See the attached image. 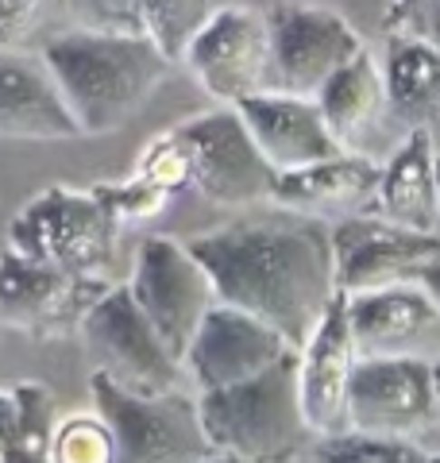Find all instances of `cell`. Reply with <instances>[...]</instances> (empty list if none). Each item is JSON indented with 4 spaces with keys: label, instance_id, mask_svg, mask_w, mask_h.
Masks as SVG:
<instances>
[{
    "label": "cell",
    "instance_id": "38",
    "mask_svg": "<svg viewBox=\"0 0 440 463\" xmlns=\"http://www.w3.org/2000/svg\"><path fill=\"white\" fill-rule=\"evenodd\" d=\"M429 463H440V452H429Z\"/></svg>",
    "mask_w": 440,
    "mask_h": 463
},
{
    "label": "cell",
    "instance_id": "21",
    "mask_svg": "<svg viewBox=\"0 0 440 463\" xmlns=\"http://www.w3.org/2000/svg\"><path fill=\"white\" fill-rule=\"evenodd\" d=\"M390 224L436 232L440 224V185H436V136L433 132H406L402 143L387 155L378 174L371 209Z\"/></svg>",
    "mask_w": 440,
    "mask_h": 463
},
{
    "label": "cell",
    "instance_id": "12",
    "mask_svg": "<svg viewBox=\"0 0 440 463\" xmlns=\"http://www.w3.org/2000/svg\"><path fill=\"white\" fill-rule=\"evenodd\" d=\"M440 421L429 359H359L348 386V432L417 440Z\"/></svg>",
    "mask_w": 440,
    "mask_h": 463
},
{
    "label": "cell",
    "instance_id": "1",
    "mask_svg": "<svg viewBox=\"0 0 440 463\" xmlns=\"http://www.w3.org/2000/svg\"><path fill=\"white\" fill-rule=\"evenodd\" d=\"M186 248L205 267L220 306L244 309L301 347L336 301L329 224L278 209L201 232Z\"/></svg>",
    "mask_w": 440,
    "mask_h": 463
},
{
    "label": "cell",
    "instance_id": "30",
    "mask_svg": "<svg viewBox=\"0 0 440 463\" xmlns=\"http://www.w3.org/2000/svg\"><path fill=\"white\" fill-rule=\"evenodd\" d=\"M66 0H0V51H20Z\"/></svg>",
    "mask_w": 440,
    "mask_h": 463
},
{
    "label": "cell",
    "instance_id": "26",
    "mask_svg": "<svg viewBox=\"0 0 440 463\" xmlns=\"http://www.w3.org/2000/svg\"><path fill=\"white\" fill-rule=\"evenodd\" d=\"M313 463H429V452L417 440L336 432V437H317Z\"/></svg>",
    "mask_w": 440,
    "mask_h": 463
},
{
    "label": "cell",
    "instance_id": "14",
    "mask_svg": "<svg viewBox=\"0 0 440 463\" xmlns=\"http://www.w3.org/2000/svg\"><path fill=\"white\" fill-rule=\"evenodd\" d=\"M286 352H298V347H290L282 332H274L252 313L216 301L186 347L182 371L194 379L197 394H205V390L255 379V374L274 367Z\"/></svg>",
    "mask_w": 440,
    "mask_h": 463
},
{
    "label": "cell",
    "instance_id": "28",
    "mask_svg": "<svg viewBox=\"0 0 440 463\" xmlns=\"http://www.w3.org/2000/svg\"><path fill=\"white\" fill-rule=\"evenodd\" d=\"M131 174H139V178L158 185V190H167L170 197L189 190V151H186L182 136L174 132V128H170V132H163V136H155L143 147L139 163H136V170H131Z\"/></svg>",
    "mask_w": 440,
    "mask_h": 463
},
{
    "label": "cell",
    "instance_id": "3",
    "mask_svg": "<svg viewBox=\"0 0 440 463\" xmlns=\"http://www.w3.org/2000/svg\"><path fill=\"white\" fill-rule=\"evenodd\" d=\"M197 421L209 452L247 463H290L313 437L298 394V352H286L255 379L197 394Z\"/></svg>",
    "mask_w": 440,
    "mask_h": 463
},
{
    "label": "cell",
    "instance_id": "8",
    "mask_svg": "<svg viewBox=\"0 0 440 463\" xmlns=\"http://www.w3.org/2000/svg\"><path fill=\"white\" fill-rule=\"evenodd\" d=\"M271 32V81L267 93L317 97L348 58L363 51L359 32L340 12L301 0H278L267 8Z\"/></svg>",
    "mask_w": 440,
    "mask_h": 463
},
{
    "label": "cell",
    "instance_id": "5",
    "mask_svg": "<svg viewBox=\"0 0 440 463\" xmlns=\"http://www.w3.org/2000/svg\"><path fill=\"white\" fill-rule=\"evenodd\" d=\"M93 410L105 417L120 463H201L209 456L197 421V398L178 390L170 394H131L116 386L109 374H90Z\"/></svg>",
    "mask_w": 440,
    "mask_h": 463
},
{
    "label": "cell",
    "instance_id": "23",
    "mask_svg": "<svg viewBox=\"0 0 440 463\" xmlns=\"http://www.w3.org/2000/svg\"><path fill=\"white\" fill-rule=\"evenodd\" d=\"M213 12H216V0H143V35L170 62H182L186 47L209 24Z\"/></svg>",
    "mask_w": 440,
    "mask_h": 463
},
{
    "label": "cell",
    "instance_id": "11",
    "mask_svg": "<svg viewBox=\"0 0 440 463\" xmlns=\"http://www.w3.org/2000/svg\"><path fill=\"white\" fill-rule=\"evenodd\" d=\"M194 81L220 105H240V100L267 93L271 81V32L267 12L228 5L216 8L209 24L194 35L182 54Z\"/></svg>",
    "mask_w": 440,
    "mask_h": 463
},
{
    "label": "cell",
    "instance_id": "32",
    "mask_svg": "<svg viewBox=\"0 0 440 463\" xmlns=\"http://www.w3.org/2000/svg\"><path fill=\"white\" fill-rule=\"evenodd\" d=\"M20 456V413L12 390H0V463H16Z\"/></svg>",
    "mask_w": 440,
    "mask_h": 463
},
{
    "label": "cell",
    "instance_id": "15",
    "mask_svg": "<svg viewBox=\"0 0 440 463\" xmlns=\"http://www.w3.org/2000/svg\"><path fill=\"white\" fill-rule=\"evenodd\" d=\"M359 359H440V306L417 282L348 298Z\"/></svg>",
    "mask_w": 440,
    "mask_h": 463
},
{
    "label": "cell",
    "instance_id": "24",
    "mask_svg": "<svg viewBox=\"0 0 440 463\" xmlns=\"http://www.w3.org/2000/svg\"><path fill=\"white\" fill-rule=\"evenodd\" d=\"M51 463H120L109 421L93 413H66L54 421Z\"/></svg>",
    "mask_w": 440,
    "mask_h": 463
},
{
    "label": "cell",
    "instance_id": "33",
    "mask_svg": "<svg viewBox=\"0 0 440 463\" xmlns=\"http://www.w3.org/2000/svg\"><path fill=\"white\" fill-rule=\"evenodd\" d=\"M409 35H421V39H429V43H436V47H440V5H433L429 12H425Z\"/></svg>",
    "mask_w": 440,
    "mask_h": 463
},
{
    "label": "cell",
    "instance_id": "31",
    "mask_svg": "<svg viewBox=\"0 0 440 463\" xmlns=\"http://www.w3.org/2000/svg\"><path fill=\"white\" fill-rule=\"evenodd\" d=\"M433 5H440V0H387V8H383V27H387V35H409V32L417 27V20H421Z\"/></svg>",
    "mask_w": 440,
    "mask_h": 463
},
{
    "label": "cell",
    "instance_id": "16",
    "mask_svg": "<svg viewBox=\"0 0 440 463\" xmlns=\"http://www.w3.org/2000/svg\"><path fill=\"white\" fill-rule=\"evenodd\" d=\"M359 364L356 340H351L348 298L336 294L310 340L298 347V394L301 413L313 437L348 432V386Z\"/></svg>",
    "mask_w": 440,
    "mask_h": 463
},
{
    "label": "cell",
    "instance_id": "20",
    "mask_svg": "<svg viewBox=\"0 0 440 463\" xmlns=\"http://www.w3.org/2000/svg\"><path fill=\"white\" fill-rule=\"evenodd\" d=\"M378 174H383L378 158L340 151L332 158H320L313 166L278 174L271 205L298 216H313V221H325V216L340 221V216L371 209Z\"/></svg>",
    "mask_w": 440,
    "mask_h": 463
},
{
    "label": "cell",
    "instance_id": "19",
    "mask_svg": "<svg viewBox=\"0 0 440 463\" xmlns=\"http://www.w3.org/2000/svg\"><path fill=\"white\" fill-rule=\"evenodd\" d=\"M320 116H325L332 139L340 151L375 158V147L383 143L387 124H394L390 100H387V81H383V62L371 51H359L356 58L336 70V74L320 85L313 97Z\"/></svg>",
    "mask_w": 440,
    "mask_h": 463
},
{
    "label": "cell",
    "instance_id": "10",
    "mask_svg": "<svg viewBox=\"0 0 440 463\" xmlns=\"http://www.w3.org/2000/svg\"><path fill=\"white\" fill-rule=\"evenodd\" d=\"M336 294L356 298L383 286L417 282V274L440 259L436 232L390 224L375 213H351L329 224Z\"/></svg>",
    "mask_w": 440,
    "mask_h": 463
},
{
    "label": "cell",
    "instance_id": "9",
    "mask_svg": "<svg viewBox=\"0 0 440 463\" xmlns=\"http://www.w3.org/2000/svg\"><path fill=\"white\" fill-rule=\"evenodd\" d=\"M124 286L178 359L186 355L205 313L216 306L209 274L186 248V240L174 236H147L136 248L131 279Z\"/></svg>",
    "mask_w": 440,
    "mask_h": 463
},
{
    "label": "cell",
    "instance_id": "34",
    "mask_svg": "<svg viewBox=\"0 0 440 463\" xmlns=\"http://www.w3.org/2000/svg\"><path fill=\"white\" fill-rule=\"evenodd\" d=\"M417 286H421L425 294H429V298L436 301V306H440V259H436V263H429V267H425V270L417 274Z\"/></svg>",
    "mask_w": 440,
    "mask_h": 463
},
{
    "label": "cell",
    "instance_id": "37",
    "mask_svg": "<svg viewBox=\"0 0 440 463\" xmlns=\"http://www.w3.org/2000/svg\"><path fill=\"white\" fill-rule=\"evenodd\" d=\"M436 185H440V151H436Z\"/></svg>",
    "mask_w": 440,
    "mask_h": 463
},
{
    "label": "cell",
    "instance_id": "25",
    "mask_svg": "<svg viewBox=\"0 0 440 463\" xmlns=\"http://www.w3.org/2000/svg\"><path fill=\"white\" fill-rule=\"evenodd\" d=\"M20 413V456L16 463H51V437L58 421V402L47 383L24 379L12 386Z\"/></svg>",
    "mask_w": 440,
    "mask_h": 463
},
{
    "label": "cell",
    "instance_id": "7",
    "mask_svg": "<svg viewBox=\"0 0 440 463\" xmlns=\"http://www.w3.org/2000/svg\"><path fill=\"white\" fill-rule=\"evenodd\" d=\"M174 132L182 136L189 151V190L197 197L225 209L271 205L278 174L259 155L252 132L232 105L189 116Z\"/></svg>",
    "mask_w": 440,
    "mask_h": 463
},
{
    "label": "cell",
    "instance_id": "22",
    "mask_svg": "<svg viewBox=\"0 0 440 463\" xmlns=\"http://www.w3.org/2000/svg\"><path fill=\"white\" fill-rule=\"evenodd\" d=\"M383 81L394 124L406 132L440 128V47L421 35H390L383 58Z\"/></svg>",
    "mask_w": 440,
    "mask_h": 463
},
{
    "label": "cell",
    "instance_id": "17",
    "mask_svg": "<svg viewBox=\"0 0 440 463\" xmlns=\"http://www.w3.org/2000/svg\"><path fill=\"white\" fill-rule=\"evenodd\" d=\"M0 139L62 143L81 139L54 74L32 51H0Z\"/></svg>",
    "mask_w": 440,
    "mask_h": 463
},
{
    "label": "cell",
    "instance_id": "2",
    "mask_svg": "<svg viewBox=\"0 0 440 463\" xmlns=\"http://www.w3.org/2000/svg\"><path fill=\"white\" fill-rule=\"evenodd\" d=\"M39 54L62 90L81 136L120 132L174 70V62L147 35L85 32V27L47 39Z\"/></svg>",
    "mask_w": 440,
    "mask_h": 463
},
{
    "label": "cell",
    "instance_id": "4",
    "mask_svg": "<svg viewBox=\"0 0 440 463\" xmlns=\"http://www.w3.org/2000/svg\"><path fill=\"white\" fill-rule=\"evenodd\" d=\"M120 224L93 190L54 182L27 197L8 221V248L78 279H105Z\"/></svg>",
    "mask_w": 440,
    "mask_h": 463
},
{
    "label": "cell",
    "instance_id": "27",
    "mask_svg": "<svg viewBox=\"0 0 440 463\" xmlns=\"http://www.w3.org/2000/svg\"><path fill=\"white\" fill-rule=\"evenodd\" d=\"M93 190L100 194L105 209L112 213V221L120 228L151 221V216H158L174 201L167 190H158V185L139 178V174H131V178H124V182H100V185H93Z\"/></svg>",
    "mask_w": 440,
    "mask_h": 463
},
{
    "label": "cell",
    "instance_id": "35",
    "mask_svg": "<svg viewBox=\"0 0 440 463\" xmlns=\"http://www.w3.org/2000/svg\"><path fill=\"white\" fill-rule=\"evenodd\" d=\"M201 463H247V459H240V456H228V452H209Z\"/></svg>",
    "mask_w": 440,
    "mask_h": 463
},
{
    "label": "cell",
    "instance_id": "6",
    "mask_svg": "<svg viewBox=\"0 0 440 463\" xmlns=\"http://www.w3.org/2000/svg\"><path fill=\"white\" fill-rule=\"evenodd\" d=\"M81 340L97 359V371L131 394H170L182 383V359L143 317L128 286H109L81 317Z\"/></svg>",
    "mask_w": 440,
    "mask_h": 463
},
{
    "label": "cell",
    "instance_id": "29",
    "mask_svg": "<svg viewBox=\"0 0 440 463\" xmlns=\"http://www.w3.org/2000/svg\"><path fill=\"white\" fill-rule=\"evenodd\" d=\"M85 32L143 35V0H66Z\"/></svg>",
    "mask_w": 440,
    "mask_h": 463
},
{
    "label": "cell",
    "instance_id": "18",
    "mask_svg": "<svg viewBox=\"0 0 440 463\" xmlns=\"http://www.w3.org/2000/svg\"><path fill=\"white\" fill-rule=\"evenodd\" d=\"M232 109L240 112L244 128L252 132L259 155L274 166V174L301 170L320 163V158L340 155V143L332 139L313 97L255 93Z\"/></svg>",
    "mask_w": 440,
    "mask_h": 463
},
{
    "label": "cell",
    "instance_id": "13",
    "mask_svg": "<svg viewBox=\"0 0 440 463\" xmlns=\"http://www.w3.org/2000/svg\"><path fill=\"white\" fill-rule=\"evenodd\" d=\"M105 289V279H78V274L16 255L12 248L0 251V321L32 332L35 340L78 328Z\"/></svg>",
    "mask_w": 440,
    "mask_h": 463
},
{
    "label": "cell",
    "instance_id": "36",
    "mask_svg": "<svg viewBox=\"0 0 440 463\" xmlns=\"http://www.w3.org/2000/svg\"><path fill=\"white\" fill-rule=\"evenodd\" d=\"M433 390H436V410H440V359H433Z\"/></svg>",
    "mask_w": 440,
    "mask_h": 463
}]
</instances>
